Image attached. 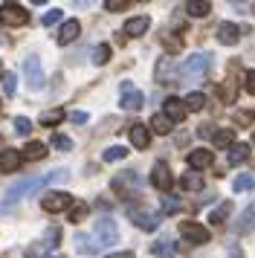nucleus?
<instances>
[{
  "label": "nucleus",
  "instance_id": "f257e3e1",
  "mask_svg": "<svg viewBox=\"0 0 255 258\" xmlns=\"http://www.w3.org/2000/svg\"><path fill=\"white\" fill-rule=\"evenodd\" d=\"M67 168H58V171H49V174L44 177H26V180H21V183H15V186L6 188V203H18L21 198H26V195H32V191H38V188L49 186V183H55V180H67Z\"/></svg>",
  "mask_w": 255,
  "mask_h": 258
},
{
  "label": "nucleus",
  "instance_id": "f03ea898",
  "mask_svg": "<svg viewBox=\"0 0 255 258\" xmlns=\"http://www.w3.org/2000/svg\"><path fill=\"white\" fill-rule=\"evenodd\" d=\"M209 67H212V55L209 52H192L183 61V67H180V79H200V76L209 73Z\"/></svg>",
  "mask_w": 255,
  "mask_h": 258
},
{
  "label": "nucleus",
  "instance_id": "7ed1b4c3",
  "mask_svg": "<svg viewBox=\"0 0 255 258\" xmlns=\"http://www.w3.org/2000/svg\"><path fill=\"white\" fill-rule=\"evenodd\" d=\"M23 76H26V84H29V90H41L44 87V67H41V58H23Z\"/></svg>",
  "mask_w": 255,
  "mask_h": 258
},
{
  "label": "nucleus",
  "instance_id": "20e7f679",
  "mask_svg": "<svg viewBox=\"0 0 255 258\" xmlns=\"http://www.w3.org/2000/svg\"><path fill=\"white\" fill-rule=\"evenodd\" d=\"M0 24L23 26V24H29V12H26L23 6H18V3H3V6H0Z\"/></svg>",
  "mask_w": 255,
  "mask_h": 258
},
{
  "label": "nucleus",
  "instance_id": "39448f33",
  "mask_svg": "<svg viewBox=\"0 0 255 258\" xmlns=\"http://www.w3.org/2000/svg\"><path fill=\"white\" fill-rule=\"evenodd\" d=\"M180 235H183L188 244H209V241H212V232H209L203 223H195V221L180 223Z\"/></svg>",
  "mask_w": 255,
  "mask_h": 258
},
{
  "label": "nucleus",
  "instance_id": "423d86ee",
  "mask_svg": "<svg viewBox=\"0 0 255 258\" xmlns=\"http://www.w3.org/2000/svg\"><path fill=\"white\" fill-rule=\"evenodd\" d=\"M41 209L44 212L73 209V195H67V191H46L44 198H41Z\"/></svg>",
  "mask_w": 255,
  "mask_h": 258
},
{
  "label": "nucleus",
  "instance_id": "0eeeda50",
  "mask_svg": "<svg viewBox=\"0 0 255 258\" xmlns=\"http://www.w3.org/2000/svg\"><path fill=\"white\" fill-rule=\"evenodd\" d=\"M128 218H131V223L134 226H139V229H145V232H154V229H160V218L162 215H154V212L148 209H131L128 212Z\"/></svg>",
  "mask_w": 255,
  "mask_h": 258
},
{
  "label": "nucleus",
  "instance_id": "6e6552de",
  "mask_svg": "<svg viewBox=\"0 0 255 258\" xmlns=\"http://www.w3.org/2000/svg\"><path fill=\"white\" fill-rule=\"evenodd\" d=\"M154 79H157V84H174V82H180V67H177L171 58H160L157 70H154Z\"/></svg>",
  "mask_w": 255,
  "mask_h": 258
},
{
  "label": "nucleus",
  "instance_id": "1a4fd4ad",
  "mask_svg": "<svg viewBox=\"0 0 255 258\" xmlns=\"http://www.w3.org/2000/svg\"><path fill=\"white\" fill-rule=\"evenodd\" d=\"M151 183L160 188V191H168V188L174 186V177H171V168L162 163V160H157L154 163V168H151Z\"/></svg>",
  "mask_w": 255,
  "mask_h": 258
},
{
  "label": "nucleus",
  "instance_id": "9d476101",
  "mask_svg": "<svg viewBox=\"0 0 255 258\" xmlns=\"http://www.w3.org/2000/svg\"><path fill=\"white\" fill-rule=\"evenodd\" d=\"M96 238L102 241V246L116 244V241H119V229H116V221H110V218H99V221H96Z\"/></svg>",
  "mask_w": 255,
  "mask_h": 258
},
{
  "label": "nucleus",
  "instance_id": "9b49d317",
  "mask_svg": "<svg viewBox=\"0 0 255 258\" xmlns=\"http://www.w3.org/2000/svg\"><path fill=\"white\" fill-rule=\"evenodd\" d=\"M119 105L125 107V110H139V107L145 105V96L139 93L131 82H122V102Z\"/></svg>",
  "mask_w": 255,
  "mask_h": 258
},
{
  "label": "nucleus",
  "instance_id": "f8f14e48",
  "mask_svg": "<svg viewBox=\"0 0 255 258\" xmlns=\"http://www.w3.org/2000/svg\"><path fill=\"white\" fill-rule=\"evenodd\" d=\"M128 137H131V145L134 148H148V142H151V131H148V125H142V122H134L131 128H128Z\"/></svg>",
  "mask_w": 255,
  "mask_h": 258
},
{
  "label": "nucleus",
  "instance_id": "ddd939ff",
  "mask_svg": "<svg viewBox=\"0 0 255 258\" xmlns=\"http://www.w3.org/2000/svg\"><path fill=\"white\" fill-rule=\"evenodd\" d=\"M162 113L171 119V122H183L185 113H188V107H185L183 99H177V96H168V99H165V107H162Z\"/></svg>",
  "mask_w": 255,
  "mask_h": 258
},
{
  "label": "nucleus",
  "instance_id": "4468645a",
  "mask_svg": "<svg viewBox=\"0 0 255 258\" xmlns=\"http://www.w3.org/2000/svg\"><path fill=\"white\" fill-rule=\"evenodd\" d=\"M23 163V154L15 151V148H6V151H0V171L3 174H12V171H18Z\"/></svg>",
  "mask_w": 255,
  "mask_h": 258
},
{
  "label": "nucleus",
  "instance_id": "2eb2a0df",
  "mask_svg": "<svg viewBox=\"0 0 255 258\" xmlns=\"http://www.w3.org/2000/svg\"><path fill=\"white\" fill-rule=\"evenodd\" d=\"M218 41L226 44V47H235L241 41V26L238 24H220L218 26Z\"/></svg>",
  "mask_w": 255,
  "mask_h": 258
},
{
  "label": "nucleus",
  "instance_id": "dca6fc26",
  "mask_svg": "<svg viewBox=\"0 0 255 258\" xmlns=\"http://www.w3.org/2000/svg\"><path fill=\"white\" fill-rule=\"evenodd\" d=\"M212 163H215V154L209 151V148H197V151L188 154V165H192L195 171H203V168H209Z\"/></svg>",
  "mask_w": 255,
  "mask_h": 258
},
{
  "label": "nucleus",
  "instance_id": "f3484780",
  "mask_svg": "<svg viewBox=\"0 0 255 258\" xmlns=\"http://www.w3.org/2000/svg\"><path fill=\"white\" fill-rule=\"evenodd\" d=\"M76 246H79V252H84V255H96V252L102 249V241H99L96 235L79 232V235H76Z\"/></svg>",
  "mask_w": 255,
  "mask_h": 258
},
{
  "label": "nucleus",
  "instance_id": "a211bd4d",
  "mask_svg": "<svg viewBox=\"0 0 255 258\" xmlns=\"http://www.w3.org/2000/svg\"><path fill=\"white\" fill-rule=\"evenodd\" d=\"M148 26H151L148 15H137V18H131V21L125 24V35L128 38H139V35L148 32Z\"/></svg>",
  "mask_w": 255,
  "mask_h": 258
},
{
  "label": "nucleus",
  "instance_id": "6ab92c4d",
  "mask_svg": "<svg viewBox=\"0 0 255 258\" xmlns=\"http://www.w3.org/2000/svg\"><path fill=\"white\" fill-rule=\"evenodd\" d=\"M79 35H81V24L79 21H67V24L58 29V44H61V47H64V44H73Z\"/></svg>",
  "mask_w": 255,
  "mask_h": 258
},
{
  "label": "nucleus",
  "instance_id": "aec40b11",
  "mask_svg": "<svg viewBox=\"0 0 255 258\" xmlns=\"http://www.w3.org/2000/svg\"><path fill=\"white\" fill-rule=\"evenodd\" d=\"M238 235H246V232H252L255 229V206H249V209H243V215L238 218V223L232 226Z\"/></svg>",
  "mask_w": 255,
  "mask_h": 258
},
{
  "label": "nucleus",
  "instance_id": "412c9836",
  "mask_svg": "<svg viewBox=\"0 0 255 258\" xmlns=\"http://www.w3.org/2000/svg\"><path fill=\"white\" fill-rule=\"evenodd\" d=\"M243 160H249V145H246V142H235V145L229 148V154H226V163L241 165Z\"/></svg>",
  "mask_w": 255,
  "mask_h": 258
},
{
  "label": "nucleus",
  "instance_id": "4be33fe9",
  "mask_svg": "<svg viewBox=\"0 0 255 258\" xmlns=\"http://www.w3.org/2000/svg\"><path fill=\"white\" fill-rule=\"evenodd\" d=\"M171 119L165 116V113H154V116H151V125L148 128L154 131V134H160V137H165V134H171Z\"/></svg>",
  "mask_w": 255,
  "mask_h": 258
},
{
  "label": "nucleus",
  "instance_id": "5701e85b",
  "mask_svg": "<svg viewBox=\"0 0 255 258\" xmlns=\"http://www.w3.org/2000/svg\"><path fill=\"white\" fill-rule=\"evenodd\" d=\"M23 160H44L46 157V145L44 142H26V148H23Z\"/></svg>",
  "mask_w": 255,
  "mask_h": 258
},
{
  "label": "nucleus",
  "instance_id": "b1692460",
  "mask_svg": "<svg viewBox=\"0 0 255 258\" xmlns=\"http://www.w3.org/2000/svg\"><path fill=\"white\" fill-rule=\"evenodd\" d=\"M174 252H177V246L171 244V241H157V244H151V255H157V258H171Z\"/></svg>",
  "mask_w": 255,
  "mask_h": 258
},
{
  "label": "nucleus",
  "instance_id": "393cba45",
  "mask_svg": "<svg viewBox=\"0 0 255 258\" xmlns=\"http://www.w3.org/2000/svg\"><path fill=\"white\" fill-rule=\"evenodd\" d=\"M229 215H232V203H229V200H223L218 209L209 215V221L215 223V226H220V223H226V218H229Z\"/></svg>",
  "mask_w": 255,
  "mask_h": 258
},
{
  "label": "nucleus",
  "instance_id": "a878e982",
  "mask_svg": "<svg viewBox=\"0 0 255 258\" xmlns=\"http://www.w3.org/2000/svg\"><path fill=\"white\" fill-rule=\"evenodd\" d=\"M61 119H64V110H61V107H52V110H44V113H41V125H44V128H55Z\"/></svg>",
  "mask_w": 255,
  "mask_h": 258
},
{
  "label": "nucleus",
  "instance_id": "bb28decb",
  "mask_svg": "<svg viewBox=\"0 0 255 258\" xmlns=\"http://www.w3.org/2000/svg\"><path fill=\"white\" fill-rule=\"evenodd\" d=\"M215 145H218V148H232V145H235V131L220 128L218 134H215Z\"/></svg>",
  "mask_w": 255,
  "mask_h": 258
},
{
  "label": "nucleus",
  "instance_id": "cd10ccee",
  "mask_svg": "<svg viewBox=\"0 0 255 258\" xmlns=\"http://www.w3.org/2000/svg\"><path fill=\"white\" fill-rule=\"evenodd\" d=\"M185 12L192 15V18H206L212 12V3H197V0H192V3H185Z\"/></svg>",
  "mask_w": 255,
  "mask_h": 258
},
{
  "label": "nucleus",
  "instance_id": "c85d7f7f",
  "mask_svg": "<svg viewBox=\"0 0 255 258\" xmlns=\"http://www.w3.org/2000/svg\"><path fill=\"white\" fill-rule=\"evenodd\" d=\"M180 186L188 188V191H200V188H203V174H195V171H192V174H185L183 180H180Z\"/></svg>",
  "mask_w": 255,
  "mask_h": 258
},
{
  "label": "nucleus",
  "instance_id": "c756f323",
  "mask_svg": "<svg viewBox=\"0 0 255 258\" xmlns=\"http://www.w3.org/2000/svg\"><path fill=\"white\" fill-rule=\"evenodd\" d=\"M107 61H110V44H99V47L93 49V64L102 67V64H107Z\"/></svg>",
  "mask_w": 255,
  "mask_h": 258
},
{
  "label": "nucleus",
  "instance_id": "7c9ffc66",
  "mask_svg": "<svg viewBox=\"0 0 255 258\" xmlns=\"http://www.w3.org/2000/svg\"><path fill=\"white\" fill-rule=\"evenodd\" d=\"M232 188H235V191H252V188H255V177H252V174H241V177H235Z\"/></svg>",
  "mask_w": 255,
  "mask_h": 258
},
{
  "label": "nucleus",
  "instance_id": "2f4dec72",
  "mask_svg": "<svg viewBox=\"0 0 255 258\" xmlns=\"http://www.w3.org/2000/svg\"><path fill=\"white\" fill-rule=\"evenodd\" d=\"M58 241H61V229H58V226H49V229L44 232V241H41V244H44L46 249H55Z\"/></svg>",
  "mask_w": 255,
  "mask_h": 258
},
{
  "label": "nucleus",
  "instance_id": "473e14b6",
  "mask_svg": "<svg viewBox=\"0 0 255 258\" xmlns=\"http://www.w3.org/2000/svg\"><path fill=\"white\" fill-rule=\"evenodd\" d=\"M183 102H185L188 110H203V107H206V96H203V93H188Z\"/></svg>",
  "mask_w": 255,
  "mask_h": 258
},
{
  "label": "nucleus",
  "instance_id": "72a5a7b5",
  "mask_svg": "<svg viewBox=\"0 0 255 258\" xmlns=\"http://www.w3.org/2000/svg\"><path fill=\"white\" fill-rule=\"evenodd\" d=\"M102 157H104V163H116V160H125V157H128V148H122V145H113V148H107Z\"/></svg>",
  "mask_w": 255,
  "mask_h": 258
},
{
  "label": "nucleus",
  "instance_id": "f704fd0d",
  "mask_svg": "<svg viewBox=\"0 0 255 258\" xmlns=\"http://www.w3.org/2000/svg\"><path fill=\"white\" fill-rule=\"evenodd\" d=\"M87 203H73V209H70V221L73 223H81L84 218H87Z\"/></svg>",
  "mask_w": 255,
  "mask_h": 258
},
{
  "label": "nucleus",
  "instance_id": "c9c22d12",
  "mask_svg": "<svg viewBox=\"0 0 255 258\" xmlns=\"http://www.w3.org/2000/svg\"><path fill=\"white\" fill-rule=\"evenodd\" d=\"M15 90H18V76H15V73H6V76H3V93L15 96Z\"/></svg>",
  "mask_w": 255,
  "mask_h": 258
},
{
  "label": "nucleus",
  "instance_id": "e433bc0d",
  "mask_svg": "<svg viewBox=\"0 0 255 258\" xmlns=\"http://www.w3.org/2000/svg\"><path fill=\"white\" fill-rule=\"evenodd\" d=\"M26 258H52V255H49V249L44 244H32L26 249Z\"/></svg>",
  "mask_w": 255,
  "mask_h": 258
},
{
  "label": "nucleus",
  "instance_id": "4c0bfd02",
  "mask_svg": "<svg viewBox=\"0 0 255 258\" xmlns=\"http://www.w3.org/2000/svg\"><path fill=\"white\" fill-rule=\"evenodd\" d=\"M29 131H32V122L26 116H18L15 119V134H21V137H29Z\"/></svg>",
  "mask_w": 255,
  "mask_h": 258
},
{
  "label": "nucleus",
  "instance_id": "58836bf2",
  "mask_svg": "<svg viewBox=\"0 0 255 258\" xmlns=\"http://www.w3.org/2000/svg\"><path fill=\"white\" fill-rule=\"evenodd\" d=\"M174 212H180V200L177 198H162V215H174Z\"/></svg>",
  "mask_w": 255,
  "mask_h": 258
},
{
  "label": "nucleus",
  "instance_id": "ea45409f",
  "mask_svg": "<svg viewBox=\"0 0 255 258\" xmlns=\"http://www.w3.org/2000/svg\"><path fill=\"white\" fill-rule=\"evenodd\" d=\"M52 145H55L58 151H70V148H73V140L64 137V134H55V137H52Z\"/></svg>",
  "mask_w": 255,
  "mask_h": 258
},
{
  "label": "nucleus",
  "instance_id": "a19ab883",
  "mask_svg": "<svg viewBox=\"0 0 255 258\" xmlns=\"http://www.w3.org/2000/svg\"><path fill=\"white\" fill-rule=\"evenodd\" d=\"M162 44H165V49H168V52H180V49H183V41H177V38H171L168 32L162 35Z\"/></svg>",
  "mask_w": 255,
  "mask_h": 258
},
{
  "label": "nucleus",
  "instance_id": "79ce46f5",
  "mask_svg": "<svg viewBox=\"0 0 255 258\" xmlns=\"http://www.w3.org/2000/svg\"><path fill=\"white\" fill-rule=\"evenodd\" d=\"M128 6H131L128 0H107V3H104V9H107V12H125Z\"/></svg>",
  "mask_w": 255,
  "mask_h": 258
},
{
  "label": "nucleus",
  "instance_id": "37998d69",
  "mask_svg": "<svg viewBox=\"0 0 255 258\" xmlns=\"http://www.w3.org/2000/svg\"><path fill=\"white\" fill-rule=\"evenodd\" d=\"M61 18H64V12H61V9H49V12L44 15V26H52V24H58Z\"/></svg>",
  "mask_w": 255,
  "mask_h": 258
},
{
  "label": "nucleus",
  "instance_id": "c03bdc74",
  "mask_svg": "<svg viewBox=\"0 0 255 258\" xmlns=\"http://www.w3.org/2000/svg\"><path fill=\"white\" fill-rule=\"evenodd\" d=\"M243 90L249 96H255V70H249L246 76H243Z\"/></svg>",
  "mask_w": 255,
  "mask_h": 258
},
{
  "label": "nucleus",
  "instance_id": "a18cd8bd",
  "mask_svg": "<svg viewBox=\"0 0 255 258\" xmlns=\"http://www.w3.org/2000/svg\"><path fill=\"white\" fill-rule=\"evenodd\" d=\"M235 122H238V125H249V122H252V110H238V113H235Z\"/></svg>",
  "mask_w": 255,
  "mask_h": 258
},
{
  "label": "nucleus",
  "instance_id": "49530a36",
  "mask_svg": "<svg viewBox=\"0 0 255 258\" xmlns=\"http://www.w3.org/2000/svg\"><path fill=\"white\" fill-rule=\"evenodd\" d=\"M215 134H218L215 125H200V128H197V137H212V140H215Z\"/></svg>",
  "mask_w": 255,
  "mask_h": 258
},
{
  "label": "nucleus",
  "instance_id": "de8ad7c7",
  "mask_svg": "<svg viewBox=\"0 0 255 258\" xmlns=\"http://www.w3.org/2000/svg\"><path fill=\"white\" fill-rule=\"evenodd\" d=\"M70 119H73L76 125H84V122H87V113H84V110H76V113H70Z\"/></svg>",
  "mask_w": 255,
  "mask_h": 258
},
{
  "label": "nucleus",
  "instance_id": "09e8293b",
  "mask_svg": "<svg viewBox=\"0 0 255 258\" xmlns=\"http://www.w3.org/2000/svg\"><path fill=\"white\" fill-rule=\"evenodd\" d=\"M229 258H241V246L238 244H229Z\"/></svg>",
  "mask_w": 255,
  "mask_h": 258
},
{
  "label": "nucleus",
  "instance_id": "8fccbe9b",
  "mask_svg": "<svg viewBox=\"0 0 255 258\" xmlns=\"http://www.w3.org/2000/svg\"><path fill=\"white\" fill-rule=\"evenodd\" d=\"M107 258H134V252L131 249H125V252H110Z\"/></svg>",
  "mask_w": 255,
  "mask_h": 258
},
{
  "label": "nucleus",
  "instance_id": "3c124183",
  "mask_svg": "<svg viewBox=\"0 0 255 258\" xmlns=\"http://www.w3.org/2000/svg\"><path fill=\"white\" fill-rule=\"evenodd\" d=\"M9 206H12V203H3V206H0V215H3V212H9Z\"/></svg>",
  "mask_w": 255,
  "mask_h": 258
},
{
  "label": "nucleus",
  "instance_id": "603ef678",
  "mask_svg": "<svg viewBox=\"0 0 255 258\" xmlns=\"http://www.w3.org/2000/svg\"><path fill=\"white\" fill-rule=\"evenodd\" d=\"M3 76H6V73H3V64H0V79H3Z\"/></svg>",
  "mask_w": 255,
  "mask_h": 258
},
{
  "label": "nucleus",
  "instance_id": "864d4df0",
  "mask_svg": "<svg viewBox=\"0 0 255 258\" xmlns=\"http://www.w3.org/2000/svg\"><path fill=\"white\" fill-rule=\"evenodd\" d=\"M252 142H255V134H252Z\"/></svg>",
  "mask_w": 255,
  "mask_h": 258
}]
</instances>
